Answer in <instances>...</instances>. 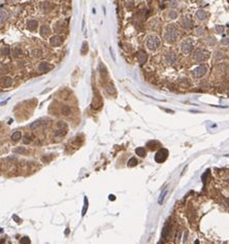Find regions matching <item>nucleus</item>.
<instances>
[{"instance_id":"obj_1","label":"nucleus","mask_w":229,"mask_h":244,"mask_svg":"<svg viewBox=\"0 0 229 244\" xmlns=\"http://www.w3.org/2000/svg\"><path fill=\"white\" fill-rule=\"evenodd\" d=\"M181 31L177 24L175 23H168L163 27L162 36L163 40L168 45H173L179 40Z\"/></svg>"},{"instance_id":"obj_2","label":"nucleus","mask_w":229,"mask_h":244,"mask_svg":"<svg viewBox=\"0 0 229 244\" xmlns=\"http://www.w3.org/2000/svg\"><path fill=\"white\" fill-rule=\"evenodd\" d=\"M161 45H162V40L157 33L152 32L148 34L144 38V47L151 54H155L158 52Z\"/></svg>"},{"instance_id":"obj_3","label":"nucleus","mask_w":229,"mask_h":244,"mask_svg":"<svg viewBox=\"0 0 229 244\" xmlns=\"http://www.w3.org/2000/svg\"><path fill=\"white\" fill-rule=\"evenodd\" d=\"M179 51L183 55H189L192 52H194L195 49V40L192 37H186L183 40H181V42L179 45Z\"/></svg>"},{"instance_id":"obj_4","label":"nucleus","mask_w":229,"mask_h":244,"mask_svg":"<svg viewBox=\"0 0 229 244\" xmlns=\"http://www.w3.org/2000/svg\"><path fill=\"white\" fill-rule=\"evenodd\" d=\"M210 57V53L208 52V49H203V47H199V49H196L194 51L192 59H193V61L196 62V63H202V62H206Z\"/></svg>"},{"instance_id":"obj_5","label":"nucleus","mask_w":229,"mask_h":244,"mask_svg":"<svg viewBox=\"0 0 229 244\" xmlns=\"http://www.w3.org/2000/svg\"><path fill=\"white\" fill-rule=\"evenodd\" d=\"M179 26L183 28L184 30H190L193 26V22H192L191 16L189 14H182L179 18Z\"/></svg>"},{"instance_id":"obj_6","label":"nucleus","mask_w":229,"mask_h":244,"mask_svg":"<svg viewBox=\"0 0 229 244\" xmlns=\"http://www.w3.org/2000/svg\"><path fill=\"white\" fill-rule=\"evenodd\" d=\"M164 63L168 66H175L177 62V55L175 51H167V52L164 54Z\"/></svg>"},{"instance_id":"obj_7","label":"nucleus","mask_w":229,"mask_h":244,"mask_svg":"<svg viewBox=\"0 0 229 244\" xmlns=\"http://www.w3.org/2000/svg\"><path fill=\"white\" fill-rule=\"evenodd\" d=\"M208 70V68L206 64H200V65L195 67V68L192 70V75H193L195 78H202L206 75Z\"/></svg>"},{"instance_id":"obj_8","label":"nucleus","mask_w":229,"mask_h":244,"mask_svg":"<svg viewBox=\"0 0 229 244\" xmlns=\"http://www.w3.org/2000/svg\"><path fill=\"white\" fill-rule=\"evenodd\" d=\"M194 18H195L196 22H198V23H204V22L208 20V14L204 10H196L195 14H194Z\"/></svg>"},{"instance_id":"obj_9","label":"nucleus","mask_w":229,"mask_h":244,"mask_svg":"<svg viewBox=\"0 0 229 244\" xmlns=\"http://www.w3.org/2000/svg\"><path fill=\"white\" fill-rule=\"evenodd\" d=\"M164 16L167 21H175V20H179V12L177 10H173V8H169L164 12Z\"/></svg>"},{"instance_id":"obj_10","label":"nucleus","mask_w":229,"mask_h":244,"mask_svg":"<svg viewBox=\"0 0 229 244\" xmlns=\"http://www.w3.org/2000/svg\"><path fill=\"white\" fill-rule=\"evenodd\" d=\"M167 156H168V150L165 149V148H161L158 153L156 154V156H155V161L157 163H163L167 159Z\"/></svg>"},{"instance_id":"obj_11","label":"nucleus","mask_w":229,"mask_h":244,"mask_svg":"<svg viewBox=\"0 0 229 244\" xmlns=\"http://www.w3.org/2000/svg\"><path fill=\"white\" fill-rule=\"evenodd\" d=\"M36 68H37V70L39 71L40 73H47V72H49V71L52 70L53 65H51V64L47 63V62L43 61V62H40Z\"/></svg>"},{"instance_id":"obj_12","label":"nucleus","mask_w":229,"mask_h":244,"mask_svg":"<svg viewBox=\"0 0 229 244\" xmlns=\"http://www.w3.org/2000/svg\"><path fill=\"white\" fill-rule=\"evenodd\" d=\"M38 26H39V24H38V21H36V20L29 19L26 21V28L31 32H35L37 30Z\"/></svg>"},{"instance_id":"obj_13","label":"nucleus","mask_w":229,"mask_h":244,"mask_svg":"<svg viewBox=\"0 0 229 244\" xmlns=\"http://www.w3.org/2000/svg\"><path fill=\"white\" fill-rule=\"evenodd\" d=\"M49 42H50L51 47H58L63 43V39H62V37H60L59 35H54V36H51L50 37Z\"/></svg>"},{"instance_id":"obj_14","label":"nucleus","mask_w":229,"mask_h":244,"mask_svg":"<svg viewBox=\"0 0 229 244\" xmlns=\"http://www.w3.org/2000/svg\"><path fill=\"white\" fill-rule=\"evenodd\" d=\"M12 84H14V80H12L10 76H4V77L1 78V87L2 88H8L12 87Z\"/></svg>"},{"instance_id":"obj_15","label":"nucleus","mask_w":229,"mask_h":244,"mask_svg":"<svg viewBox=\"0 0 229 244\" xmlns=\"http://www.w3.org/2000/svg\"><path fill=\"white\" fill-rule=\"evenodd\" d=\"M39 34H40V36H41V37H43V38L47 37V36L51 34L50 27L47 26V25H43V26H41L39 28Z\"/></svg>"},{"instance_id":"obj_16","label":"nucleus","mask_w":229,"mask_h":244,"mask_svg":"<svg viewBox=\"0 0 229 244\" xmlns=\"http://www.w3.org/2000/svg\"><path fill=\"white\" fill-rule=\"evenodd\" d=\"M193 34L196 36V37H202V36L206 35V29H204V27H202V26L195 27V28L193 29Z\"/></svg>"},{"instance_id":"obj_17","label":"nucleus","mask_w":229,"mask_h":244,"mask_svg":"<svg viewBox=\"0 0 229 244\" xmlns=\"http://www.w3.org/2000/svg\"><path fill=\"white\" fill-rule=\"evenodd\" d=\"M30 53H31V56L35 59L40 58V57L43 56V51L40 49H38V47H33V49H31Z\"/></svg>"},{"instance_id":"obj_18","label":"nucleus","mask_w":229,"mask_h":244,"mask_svg":"<svg viewBox=\"0 0 229 244\" xmlns=\"http://www.w3.org/2000/svg\"><path fill=\"white\" fill-rule=\"evenodd\" d=\"M146 146H148L151 150H154V149H156V148L160 147V143L156 140H152V141H149V142L146 143Z\"/></svg>"},{"instance_id":"obj_19","label":"nucleus","mask_w":229,"mask_h":244,"mask_svg":"<svg viewBox=\"0 0 229 244\" xmlns=\"http://www.w3.org/2000/svg\"><path fill=\"white\" fill-rule=\"evenodd\" d=\"M158 19H152L151 21L149 22V28L151 29V30H153V32H155V31L157 30V26H158Z\"/></svg>"},{"instance_id":"obj_20","label":"nucleus","mask_w":229,"mask_h":244,"mask_svg":"<svg viewBox=\"0 0 229 244\" xmlns=\"http://www.w3.org/2000/svg\"><path fill=\"white\" fill-rule=\"evenodd\" d=\"M0 12H1V19H0V22H1V25H3L4 22H6V20L8 19V12H7L5 10H3V8H1Z\"/></svg>"},{"instance_id":"obj_21","label":"nucleus","mask_w":229,"mask_h":244,"mask_svg":"<svg viewBox=\"0 0 229 244\" xmlns=\"http://www.w3.org/2000/svg\"><path fill=\"white\" fill-rule=\"evenodd\" d=\"M135 154H136L137 156H140V157H142V158L146 157V155L144 147H137L136 149H135Z\"/></svg>"},{"instance_id":"obj_22","label":"nucleus","mask_w":229,"mask_h":244,"mask_svg":"<svg viewBox=\"0 0 229 244\" xmlns=\"http://www.w3.org/2000/svg\"><path fill=\"white\" fill-rule=\"evenodd\" d=\"M21 138H22V133H21V132H19V131L14 132V133L12 135V140L14 141V142H17V141H19Z\"/></svg>"},{"instance_id":"obj_23","label":"nucleus","mask_w":229,"mask_h":244,"mask_svg":"<svg viewBox=\"0 0 229 244\" xmlns=\"http://www.w3.org/2000/svg\"><path fill=\"white\" fill-rule=\"evenodd\" d=\"M138 62H140V64H144L146 62V54H144V53H140V55H138Z\"/></svg>"},{"instance_id":"obj_24","label":"nucleus","mask_w":229,"mask_h":244,"mask_svg":"<svg viewBox=\"0 0 229 244\" xmlns=\"http://www.w3.org/2000/svg\"><path fill=\"white\" fill-rule=\"evenodd\" d=\"M223 58H224V53L221 52V51H216L215 54H214V59L215 60H221Z\"/></svg>"},{"instance_id":"obj_25","label":"nucleus","mask_w":229,"mask_h":244,"mask_svg":"<svg viewBox=\"0 0 229 244\" xmlns=\"http://www.w3.org/2000/svg\"><path fill=\"white\" fill-rule=\"evenodd\" d=\"M168 6H169V8L175 10V8L179 6V1H177V0H170L169 3H168Z\"/></svg>"},{"instance_id":"obj_26","label":"nucleus","mask_w":229,"mask_h":244,"mask_svg":"<svg viewBox=\"0 0 229 244\" xmlns=\"http://www.w3.org/2000/svg\"><path fill=\"white\" fill-rule=\"evenodd\" d=\"M166 194H167V188H165V190L163 191L162 194L160 195V198H159V200H158L159 204H162V203H163V201H164V198H165Z\"/></svg>"},{"instance_id":"obj_27","label":"nucleus","mask_w":229,"mask_h":244,"mask_svg":"<svg viewBox=\"0 0 229 244\" xmlns=\"http://www.w3.org/2000/svg\"><path fill=\"white\" fill-rule=\"evenodd\" d=\"M137 164V160L135 158H131V159L128 161V166L129 167H134Z\"/></svg>"},{"instance_id":"obj_28","label":"nucleus","mask_w":229,"mask_h":244,"mask_svg":"<svg viewBox=\"0 0 229 244\" xmlns=\"http://www.w3.org/2000/svg\"><path fill=\"white\" fill-rule=\"evenodd\" d=\"M215 30L217 33H223L225 30L224 26H222V25H216L215 26Z\"/></svg>"},{"instance_id":"obj_29","label":"nucleus","mask_w":229,"mask_h":244,"mask_svg":"<svg viewBox=\"0 0 229 244\" xmlns=\"http://www.w3.org/2000/svg\"><path fill=\"white\" fill-rule=\"evenodd\" d=\"M61 112L63 113L64 115H68L69 113H70V108H69L68 106H64V107L61 109Z\"/></svg>"},{"instance_id":"obj_30","label":"nucleus","mask_w":229,"mask_h":244,"mask_svg":"<svg viewBox=\"0 0 229 244\" xmlns=\"http://www.w3.org/2000/svg\"><path fill=\"white\" fill-rule=\"evenodd\" d=\"M87 209H88V200H87V198H85V199H84V209H83V212H82V215H85Z\"/></svg>"},{"instance_id":"obj_31","label":"nucleus","mask_w":229,"mask_h":244,"mask_svg":"<svg viewBox=\"0 0 229 244\" xmlns=\"http://www.w3.org/2000/svg\"><path fill=\"white\" fill-rule=\"evenodd\" d=\"M3 54H4V56H8V55H10V49L6 47H2V49H1V55L3 56Z\"/></svg>"},{"instance_id":"obj_32","label":"nucleus","mask_w":229,"mask_h":244,"mask_svg":"<svg viewBox=\"0 0 229 244\" xmlns=\"http://www.w3.org/2000/svg\"><path fill=\"white\" fill-rule=\"evenodd\" d=\"M221 45H222L223 47H229V38H227V37L223 38V39L221 40Z\"/></svg>"},{"instance_id":"obj_33","label":"nucleus","mask_w":229,"mask_h":244,"mask_svg":"<svg viewBox=\"0 0 229 244\" xmlns=\"http://www.w3.org/2000/svg\"><path fill=\"white\" fill-rule=\"evenodd\" d=\"M21 244H30V239L28 237H23L20 241Z\"/></svg>"},{"instance_id":"obj_34","label":"nucleus","mask_w":229,"mask_h":244,"mask_svg":"<svg viewBox=\"0 0 229 244\" xmlns=\"http://www.w3.org/2000/svg\"><path fill=\"white\" fill-rule=\"evenodd\" d=\"M167 225H165V227H164V228H163V231H162V238L163 239H165L166 238V236H167Z\"/></svg>"},{"instance_id":"obj_35","label":"nucleus","mask_w":229,"mask_h":244,"mask_svg":"<svg viewBox=\"0 0 229 244\" xmlns=\"http://www.w3.org/2000/svg\"><path fill=\"white\" fill-rule=\"evenodd\" d=\"M109 53H111V57H113V61H116V54H115V52H113V47H109Z\"/></svg>"},{"instance_id":"obj_36","label":"nucleus","mask_w":229,"mask_h":244,"mask_svg":"<svg viewBox=\"0 0 229 244\" xmlns=\"http://www.w3.org/2000/svg\"><path fill=\"white\" fill-rule=\"evenodd\" d=\"M109 200H115V196H113V195H109Z\"/></svg>"}]
</instances>
